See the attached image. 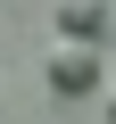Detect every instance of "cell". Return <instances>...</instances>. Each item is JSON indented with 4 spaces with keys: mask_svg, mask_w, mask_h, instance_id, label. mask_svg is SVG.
Segmentation results:
<instances>
[{
    "mask_svg": "<svg viewBox=\"0 0 116 124\" xmlns=\"http://www.w3.org/2000/svg\"><path fill=\"white\" fill-rule=\"evenodd\" d=\"M108 124H116V91H108Z\"/></svg>",
    "mask_w": 116,
    "mask_h": 124,
    "instance_id": "cell-3",
    "label": "cell"
},
{
    "mask_svg": "<svg viewBox=\"0 0 116 124\" xmlns=\"http://www.w3.org/2000/svg\"><path fill=\"white\" fill-rule=\"evenodd\" d=\"M108 33V0H58V41H99Z\"/></svg>",
    "mask_w": 116,
    "mask_h": 124,
    "instance_id": "cell-2",
    "label": "cell"
},
{
    "mask_svg": "<svg viewBox=\"0 0 116 124\" xmlns=\"http://www.w3.org/2000/svg\"><path fill=\"white\" fill-rule=\"evenodd\" d=\"M99 75H108L99 41H58V50H50V91H58V99H83V91H99Z\"/></svg>",
    "mask_w": 116,
    "mask_h": 124,
    "instance_id": "cell-1",
    "label": "cell"
}]
</instances>
